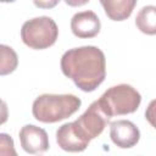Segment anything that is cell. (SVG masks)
Here are the masks:
<instances>
[{"label":"cell","mask_w":156,"mask_h":156,"mask_svg":"<svg viewBox=\"0 0 156 156\" xmlns=\"http://www.w3.org/2000/svg\"><path fill=\"white\" fill-rule=\"evenodd\" d=\"M62 73L83 91H94L106 77L104 52L93 45L67 50L61 57Z\"/></svg>","instance_id":"obj_1"},{"label":"cell","mask_w":156,"mask_h":156,"mask_svg":"<svg viewBox=\"0 0 156 156\" xmlns=\"http://www.w3.org/2000/svg\"><path fill=\"white\" fill-rule=\"evenodd\" d=\"M108 117L94 101L85 112L71 123H65L56 130L58 146L68 152L84 151L89 143L99 136L108 123Z\"/></svg>","instance_id":"obj_2"},{"label":"cell","mask_w":156,"mask_h":156,"mask_svg":"<svg viewBox=\"0 0 156 156\" xmlns=\"http://www.w3.org/2000/svg\"><path fill=\"white\" fill-rule=\"evenodd\" d=\"M80 105V99L73 94H43L34 100L32 113L39 122L56 123L76 113Z\"/></svg>","instance_id":"obj_3"},{"label":"cell","mask_w":156,"mask_h":156,"mask_svg":"<svg viewBox=\"0 0 156 156\" xmlns=\"http://www.w3.org/2000/svg\"><path fill=\"white\" fill-rule=\"evenodd\" d=\"M96 102L101 111L111 118L135 112L141 102V95L129 84H118L108 88Z\"/></svg>","instance_id":"obj_4"},{"label":"cell","mask_w":156,"mask_h":156,"mask_svg":"<svg viewBox=\"0 0 156 156\" xmlns=\"http://www.w3.org/2000/svg\"><path fill=\"white\" fill-rule=\"evenodd\" d=\"M58 37L56 22L48 16L28 20L21 28V39L30 49L43 50L52 46Z\"/></svg>","instance_id":"obj_5"},{"label":"cell","mask_w":156,"mask_h":156,"mask_svg":"<svg viewBox=\"0 0 156 156\" xmlns=\"http://www.w3.org/2000/svg\"><path fill=\"white\" fill-rule=\"evenodd\" d=\"M110 138L121 149H129L140 139L139 128L128 119H118L110 124Z\"/></svg>","instance_id":"obj_6"},{"label":"cell","mask_w":156,"mask_h":156,"mask_svg":"<svg viewBox=\"0 0 156 156\" xmlns=\"http://www.w3.org/2000/svg\"><path fill=\"white\" fill-rule=\"evenodd\" d=\"M22 149L28 154H43L49 149L48 133L34 124H26L20 130Z\"/></svg>","instance_id":"obj_7"},{"label":"cell","mask_w":156,"mask_h":156,"mask_svg":"<svg viewBox=\"0 0 156 156\" xmlns=\"http://www.w3.org/2000/svg\"><path fill=\"white\" fill-rule=\"evenodd\" d=\"M100 20L93 11L77 12L71 20V30L77 38L80 39L96 37L100 32Z\"/></svg>","instance_id":"obj_8"},{"label":"cell","mask_w":156,"mask_h":156,"mask_svg":"<svg viewBox=\"0 0 156 156\" xmlns=\"http://www.w3.org/2000/svg\"><path fill=\"white\" fill-rule=\"evenodd\" d=\"M100 4L110 20L124 21L132 15L136 0H100Z\"/></svg>","instance_id":"obj_9"},{"label":"cell","mask_w":156,"mask_h":156,"mask_svg":"<svg viewBox=\"0 0 156 156\" xmlns=\"http://www.w3.org/2000/svg\"><path fill=\"white\" fill-rule=\"evenodd\" d=\"M135 24L140 32L154 35L156 33V7L154 5L144 6L135 17Z\"/></svg>","instance_id":"obj_10"},{"label":"cell","mask_w":156,"mask_h":156,"mask_svg":"<svg viewBox=\"0 0 156 156\" xmlns=\"http://www.w3.org/2000/svg\"><path fill=\"white\" fill-rule=\"evenodd\" d=\"M18 66V56L16 51L7 45L0 44V76L12 73Z\"/></svg>","instance_id":"obj_11"},{"label":"cell","mask_w":156,"mask_h":156,"mask_svg":"<svg viewBox=\"0 0 156 156\" xmlns=\"http://www.w3.org/2000/svg\"><path fill=\"white\" fill-rule=\"evenodd\" d=\"M0 155H17L12 138L6 133H0Z\"/></svg>","instance_id":"obj_12"},{"label":"cell","mask_w":156,"mask_h":156,"mask_svg":"<svg viewBox=\"0 0 156 156\" xmlns=\"http://www.w3.org/2000/svg\"><path fill=\"white\" fill-rule=\"evenodd\" d=\"M33 2L38 9H52L60 2V0H33Z\"/></svg>","instance_id":"obj_13"},{"label":"cell","mask_w":156,"mask_h":156,"mask_svg":"<svg viewBox=\"0 0 156 156\" xmlns=\"http://www.w3.org/2000/svg\"><path fill=\"white\" fill-rule=\"evenodd\" d=\"M9 118V110H7V105L4 100L0 99V126L4 124Z\"/></svg>","instance_id":"obj_14"},{"label":"cell","mask_w":156,"mask_h":156,"mask_svg":"<svg viewBox=\"0 0 156 156\" xmlns=\"http://www.w3.org/2000/svg\"><path fill=\"white\" fill-rule=\"evenodd\" d=\"M68 6L72 7H78V6H83L87 2H89V0H63Z\"/></svg>","instance_id":"obj_15"},{"label":"cell","mask_w":156,"mask_h":156,"mask_svg":"<svg viewBox=\"0 0 156 156\" xmlns=\"http://www.w3.org/2000/svg\"><path fill=\"white\" fill-rule=\"evenodd\" d=\"M16 0H0V2H13Z\"/></svg>","instance_id":"obj_16"}]
</instances>
